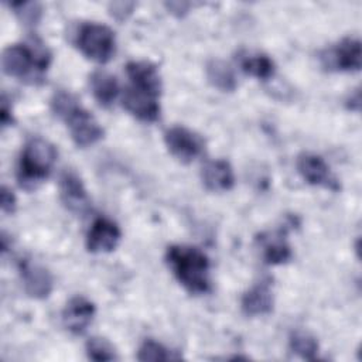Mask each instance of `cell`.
Masks as SVG:
<instances>
[{
  "mask_svg": "<svg viewBox=\"0 0 362 362\" xmlns=\"http://www.w3.org/2000/svg\"><path fill=\"white\" fill-rule=\"evenodd\" d=\"M51 64V52L38 38L23 44H13L3 51V71L25 83L37 85L44 81V74Z\"/></svg>",
  "mask_w": 362,
  "mask_h": 362,
  "instance_id": "cell-1",
  "label": "cell"
},
{
  "mask_svg": "<svg viewBox=\"0 0 362 362\" xmlns=\"http://www.w3.org/2000/svg\"><path fill=\"white\" fill-rule=\"evenodd\" d=\"M167 264L191 294H205L211 290L209 259L198 247L173 245L165 253Z\"/></svg>",
  "mask_w": 362,
  "mask_h": 362,
  "instance_id": "cell-2",
  "label": "cell"
},
{
  "mask_svg": "<svg viewBox=\"0 0 362 362\" xmlns=\"http://www.w3.org/2000/svg\"><path fill=\"white\" fill-rule=\"evenodd\" d=\"M51 106L54 113L66 123L76 146L88 147L103 137V129L72 93L65 90L55 92Z\"/></svg>",
  "mask_w": 362,
  "mask_h": 362,
  "instance_id": "cell-3",
  "label": "cell"
},
{
  "mask_svg": "<svg viewBox=\"0 0 362 362\" xmlns=\"http://www.w3.org/2000/svg\"><path fill=\"white\" fill-rule=\"evenodd\" d=\"M55 160L57 150L49 141L41 137L30 139L18 161V184L25 189H35L49 175Z\"/></svg>",
  "mask_w": 362,
  "mask_h": 362,
  "instance_id": "cell-4",
  "label": "cell"
},
{
  "mask_svg": "<svg viewBox=\"0 0 362 362\" xmlns=\"http://www.w3.org/2000/svg\"><path fill=\"white\" fill-rule=\"evenodd\" d=\"M76 45L89 59L105 64L115 54V33L105 24L85 23L78 30Z\"/></svg>",
  "mask_w": 362,
  "mask_h": 362,
  "instance_id": "cell-5",
  "label": "cell"
},
{
  "mask_svg": "<svg viewBox=\"0 0 362 362\" xmlns=\"http://www.w3.org/2000/svg\"><path fill=\"white\" fill-rule=\"evenodd\" d=\"M320 58L324 68L329 71H359L362 59L361 42L356 38L346 37L334 47L325 49Z\"/></svg>",
  "mask_w": 362,
  "mask_h": 362,
  "instance_id": "cell-6",
  "label": "cell"
},
{
  "mask_svg": "<svg viewBox=\"0 0 362 362\" xmlns=\"http://www.w3.org/2000/svg\"><path fill=\"white\" fill-rule=\"evenodd\" d=\"M164 141L170 153L182 163H191L204 150L202 139L182 126L170 127L164 133Z\"/></svg>",
  "mask_w": 362,
  "mask_h": 362,
  "instance_id": "cell-7",
  "label": "cell"
},
{
  "mask_svg": "<svg viewBox=\"0 0 362 362\" xmlns=\"http://www.w3.org/2000/svg\"><path fill=\"white\" fill-rule=\"evenodd\" d=\"M297 170L301 177L311 185H321L332 191L339 189L337 178L331 174L328 164L321 156L303 153L297 158Z\"/></svg>",
  "mask_w": 362,
  "mask_h": 362,
  "instance_id": "cell-8",
  "label": "cell"
},
{
  "mask_svg": "<svg viewBox=\"0 0 362 362\" xmlns=\"http://www.w3.org/2000/svg\"><path fill=\"white\" fill-rule=\"evenodd\" d=\"M61 201L68 211L76 215H83L89 209V197L85 185L75 171L66 170L59 177Z\"/></svg>",
  "mask_w": 362,
  "mask_h": 362,
  "instance_id": "cell-9",
  "label": "cell"
},
{
  "mask_svg": "<svg viewBox=\"0 0 362 362\" xmlns=\"http://www.w3.org/2000/svg\"><path fill=\"white\" fill-rule=\"evenodd\" d=\"M120 238L122 232L113 221L107 218H98L93 221L86 235V247L92 253L112 252L119 245Z\"/></svg>",
  "mask_w": 362,
  "mask_h": 362,
  "instance_id": "cell-10",
  "label": "cell"
},
{
  "mask_svg": "<svg viewBox=\"0 0 362 362\" xmlns=\"http://www.w3.org/2000/svg\"><path fill=\"white\" fill-rule=\"evenodd\" d=\"M157 95L129 86L123 95V106L134 117L143 122H154L160 116V105Z\"/></svg>",
  "mask_w": 362,
  "mask_h": 362,
  "instance_id": "cell-11",
  "label": "cell"
},
{
  "mask_svg": "<svg viewBox=\"0 0 362 362\" xmlns=\"http://www.w3.org/2000/svg\"><path fill=\"white\" fill-rule=\"evenodd\" d=\"M24 288L34 298H45L52 291V276L41 264L24 259L18 264Z\"/></svg>",
  "mask_w": 362,
  "mask_h": 362,
  "instance_id": "cell-12",
  "label": "cell"
},
{
  "mask_svg": "<svg viewBox=\"0 0 362 362\" xmlns=\"http://www.w3.org/2000/svg\"><path fill=\"white\" fill-rule=\"evenodd\" d=\"M95 311L96 308L92 301L82 296H75L66 303L62 311V322L71 332L82 334L92 322Z\"/></svg>",
  "mask_w": 362,
  "mask_h": 362,
  "instance_id": "cell-13",
  "label": "cell"
},
{
  "mask_svg": "<svg viewBox=\"0 0 362 362\" xmlns=\"http://www.w3.org/2000/svg\"><path fill=\"white\" fill-rule=\"evenodd\" d=\"M130 86L160 96L163 85L157 68L147 61H130L126 65Z\"/></svg>",
  "mask_w": 362,
  "mask_h": 362,
  "instance_id": "cell-14",
  "label": "cell"
},
{
  "mask_svg": "<svg viewBox=\"0 0 362 362\" xmlns=\"http://www.w3.org/2000/svg\"><path fill=\"white\" fill-rule=\"evenodd\" d=\"M242 310L247 315H264L273 308V290L270 280H262L249 288L240 301Z\"/></svg>",
  "mask_w": 362,
  "mask_h": 362,
  "instance_id": "cell-15",
  "label": "cell"
},
{
  "mask_svg": "<svg viewBox=\"0 0 362 362\" xmlns=\"http://www.w3.org/2000/svg\"><path fill=\"white\" fill-rule=\"evenodd\" d=\"M202 182L212 192L229 191L235 184V175L230 164L226 160L208 161L201 173Z\"/></svg>",
  "mask_w": 362,
  "mask_h": 362,
  "instance_id": "cell-16",
  "label": "cell"
},
{
  "mask_svg": "<svg viewBox=\"0 0 362 362\" xmlns=\"http://www.w3.org/2000/svg\"><path fill=\"white\" fill-rule=\"evenodd\" d=\"M90 89L100 106L109 107L115 103L119 95V83L116 76L106 71H96L89 78Z\"/></svg>",
  "mask_w": 362,
  "mask_h": 362,
  "instance_id": "cell-17",
  "label": "cell"
},
{
  "mask_svg": "<svg viewBox=\"0 0 362 362\" xmlns=\"http://www.w3.org/2000/svg\"><path fill=\"white\" fill-rule=\"evenodd\" d=\"M239 62L243 72L257 79L267 81L274 75V62L266 54L243 52L239 57Z\"/></svg>",
  "mask_w": 362,
  "mask_h": 362,
  "instance_id": "cell-18",
  "label": "cell"
},
{
  "mask_svg": "<svg viewBox=\"0 0 362 362\" xmlns=\"http://www.w3.org/2000/svg\"><path fill=\"white\" fill-rule=\"evenodd\" d=\"M206 76L208 81L222 92H232L236 88L233 71L221 59H212L206 64Z\"/></svg>",
  "mask_w": 362,
  "mask_h": 362,
  "instance_id": "cell-19",
  "label": "cell"
},
{
  "mask_svg": "<svg viewBox=\"0 0 362 362\" xmlns=\"http://www.w3.org/2000/svg\"><path fill=\"white\" fill-rule=\"evenodd\" d=\"M263 240V257L269 264H281L291 257V249L281 235L262 239Z\"/></svg>",
  "mask_w": 362,
  "mask_h": 362,
  "instance_id": "cell-20",
  "label": "cell"
},
{
  "mask_svg": "<svg viewBox=\"0 0 362 362\" xmlns=\"http://www.w3.org/2000/svg\"><path fill=\"white\" fill-rule=\"evenodd\" d=\"M288 344H290V349L304 359H314L315 355L318 354L317 338L304 329L293 331L290 335Z\"/></svg>",
  "mask_w": 362,
  "mask_h": 362,
  "instance_id": "cell-21",
  "label": "cell"
},
{
  "mask_svg": "<svg viewBox=\"0 0 362 362\" xmlns=\"http://www.w3.org/2000/svg\"><path fill=\"white\" fill-rule=\"evenodd\" d=\"M181 356L174 354V351H170L163 344L156 342L153 339H146L137 352L139 361H174L180 359Z\"/></svg>",
  "mask_w": 362,
  "mask_h": 362,
  "instance_id": "cell-22",
  "label": "cell"
},
{
  "mask_svg": "<svg viewBox=\"0 0 362 362\" xmlns=\"http://www.w3.org/2000/svg\"><path fill=\"white\" fill-rule=\"evenodd\" d=\"M86 354H88V358L92 361L117 359V355H116L113 346L110 345V342H107L103 338H98V337H93L86 342Z\"/></svg>",
  "mask_w": 362,
  "mask_h": 362,
  "instance_id": "cell-23",
  "label": "cell"
},
{
  "mask_svg": "<svg viewBox=\"0 0 362 362\" xmlns=\"http://www.w3.org/2000/svg\"><path fill=\"white\" fill-rule=\"evenodd\" d=\"M10 7L18 16L25 25H35L41 18V6L34 1H17L11 3Z\"/></svg>",
  "mask_w": 362,
  "mask_h": 362,
  "instance_id": "cell-24",
  "label": "cell"
},
{
  "mask_svg": "<svg viewBox=\"0 0 362 362\" xmlns=\"http://www.w3.org/2000/svg\"><path fill=\"white\" fill-rule=\"evenodd\" d=\"M1 209L4 214H13L16 209V197L6 185L1 187Z\"/></svg>",
  "mask_w": 362,
  "mask_h": 362,
  "instance_id": "cell-25",
  "label": "cell"
},
{
  "mask_svg": "<svg viewBox=\"0 0 362 362\" xmlns=\"http://www.w3.org/2000/svg\"><path fill=\"white\" fill-rule=\"evenodd\" d=\"M8 100L6 99V96L3 95V100H1V113H0V117H1V124L3 127L11 124L14 120H13V113H11V106H8L7 103Z\"/></svg>",
  "mask_w": 362,
  "mask_h": 362,
  "instance_id": "cell-26",
  "label": "cell"
}]
</instances>
